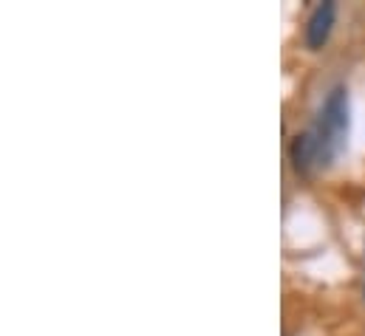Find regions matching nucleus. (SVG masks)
Instances as JSON below:
<instances>
[{
  "instance_id": "f257e3e1",
  "label": "nucleus",
  "mask_w": 365,
  "mask_h": 336,
  "mask_svg": "<svg viewBox=\"0 0 365 336\" xmlns=\"http://www.w3.org/2000/svg\"><path fill=\"white\" fill-rule=\"evenodd\" d=\"M309 130L320 150V167H329L343 153V147L349 142V90H346V85H334L329 90V96Z\"/></svg>"
},
{
  "instance_id": "f03ea898",
  "label": "nucleus",
  "mask_w": 365,
  "mask_h": 336,
  "mask_svg": "<svg viewBox=\"0 0 365 336\" xmlns=\"http://www.w3.org/2000/svg\"><path fill=\"white\" fill-rule=\"evenodd\" d=\"M334 14H337V6H334L331 0L320 3V6L312 11L309 26H306V46H309L312 51H317V48L326 46V40H329V34H331V26H334Z\"/></svg>"
},
{
  "instance_id": "7ed1b4c3",
  "label": "nucleus",
  "mask_w": 365,
  "mask_h": 336,
  "mask_svg": "<svg viewBox=\"0 0 365 336\" xmlns=\"http://www.w3.org/2000/svg\"><path fill=\"white\" fill-rule=\"evenodd\" d=\"M289 156H292V164L300 175H312L314 169L320 167V150H317V142H314L312 130H303V133H297L292 139Z\"/></svg>"
}]
</instances>
